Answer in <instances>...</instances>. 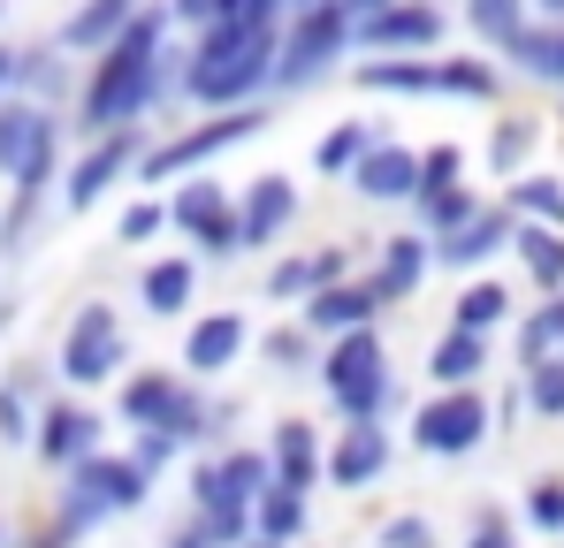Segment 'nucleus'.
Listing matches in <instances>:
<instances>
[{"instance_id":"nucleus-24","label":"nucleus","mask_w":564,"mask_h":548,"mask_svg":"<svg viewBox=\"0 0 564 548\" xmlns=\"http://www.w3.org/2000/svg\"><path fill=\"white\" fill-rule=\"evenodd\" d=\"M496 365V336H480V328H443L435 343H427V381L435 388H480V373Z\"/></svg>"},{"instance_id":"nucleus-27","label":"nucleus","mask_w":564,"mask_h":548,"mask_svg":"<svg viewBox=\"0 0 564 548\" xmlns=\"http://www.w3.org/2000/svg\"><path fill=\"white\" fill-rule=\"evenodd\" d=\"M69 62H77V54H69L62 39H31V46H23V69H15V91L69 114V99H77V85H85V77H69Z\"/></svg>"},{"instance_id":"nucleus-35","label":"nucleus","mask_w":564,"mask_h":548,"mask_svg":"<svg viewBox=\"0 0 564 548\" xmlns=\"http://www.w3.org/2000/svg\"><path fill=\"white\" fill-rule=\"evenodd\" d=\"M480 206H488V198L466 190V183H435V190H420V198H412V221H420L427 237H451V229H466Z\"/></svg>"},{"instance_id":"nucleus-52","label":"nucleus","mask_w":564,"mask_h":548,"mask_svg":"<svg viewBox=\"0 0 564 548\" xmlns=\"http://www.w3.org/2000/svg\"><path fill=\"white\" fill-rule=\"evenodd\" d=\"M15 69H23V46H15V39H0V107L15 99Z\"/></svg>"},{"instance_id":"nucleus-11","label":"nucleus","mask_w":564,"mask_h":548,"mask_svg":"<svg viewBox=\"0 0 564 548\" xmlns=\"http://www.w3.org/2000/svg\"><path fill=\"white\" fill-rule=\"evenodd\" d=\"M145 122H130V130H107V138H85L77 153H69V168H62V213H93L107 190H122V183L138 176V161H145Z\"/></svg>"},{"instance_id":"nucleus-57","label":"nucleus","mask_w":564,"mask_h":548,"mask_svg":"<svg viewBox=\"0 0 564 548\" xmlns=\"http://www.w3.org/2000/svg\"><path fill=\"white\" fill-rule=\"evenodd\" d=\"M305 8H321V0H282V15H305Z\"/></svg>"},{"instance_id":"nucleus-1","label":"nucleus","mask_w":564,"mask_h":548,"mask_svg":"<svg viewBox=\"0 0 564 548\" xmlns=\"http://www.w3.org/2000/svg\"><path fill=\"white\" fill-rule=\"evenodd\" d=\"M169 39H176L169 0H145L138 23L85 62V85L69 99V138H77V145H85V138H107V130H130V122H153V107L184 77V54H176Z\"/></svg>"},{"instance_id":"nucleus-56","label":"nucleus","mask_w":564,"mask_h":548,"mask_svg":"<svg viewBox=\"0 0 564 548\" xmlns=\"http://www.w3.org/2000/svg\"><path fill=\"white\" fill-rule=\"evenodd\" d=\"M344 8H351V15H375V8H389V0H344Z\"/></svg>"},{"instance_id":"nucleus-48","label":"nucleus","mask_w":564,"mask_h":548,"mask_svg":"<svg viewBox=\"0 0 564 548\" xmlns=\"http://www.w3.org/2000/svg\"><path fill=\"white\" fill-rule=\"evenodd\" d=\"M245 0H169V15L184 23V31H206V23H229Z\"/></svg>"},{"instance_id":"nucleus-4","label":"nucleus","mask_w":564,"mask_h":548,"mask_svg":"<svg viewBox=\"0 0 564 548\" xmlns=\"http://www.w3.org/2000/svg\"><path fill=\"white\" fill-rule=\"evenodd\" d=\"M260 130H275V107H268V99H252V107H214V114H198V122H176L169 138H153V145H145L138 183L169 190V183H184V176H198V168H214L229 145H252Z\"/></svg>"},{"instance_id":"nucleus-61","label":"nucleus","mask_w":564,"mask_h":548,"mask_svg":"<svg viewBox=\"0 0 564 548\" xmlns=\"http://www.w3.org/2000/svg\"><path fill=\"white\" fill-rule=\"evenodd\" d=\"M0 23H8V0H0Z\"/></svg>"},{"instance_id":"nucleus-22","label":"nucleus","mask_w":564,"mask_h":548,"mask_svg":"<svg viewBox=\"0 0 564 548\" xmlns=\"http://www.w3.org/2000/svg\"><path fill=\"white\" fill-rule=\"evenodd\" d=\"M351 190H359V198H375V206H412V198H420V145L381 138L375 153L351 168Z\"/></svg>"},{"instance_id":"nucleus-33","label":"nucleus","mask_w":564,"mask_h":548,"mask_svg":"<svg viewBox=\"0 0 564 548\" xmlns=\"http://www.w3.org/2000/svg\"><path fill=\"white\" fill-rule=\"evenodd\" d=\"M519 267H527V282L550 297V289H564V229H550V221H519Z\"/></svg>"},{"instance_id":"nucleus-59","label":"nucleus","mask_w":564,"mask_h":548,"mask_svg":"<svg viewBox=\"0 0 564 548\" xmlns=\"http://www.w3.org/2000/svg\"><path fill=\"white\" fill-rule=\"evenodd\" d=\"M557 145H564V91H557Z\"/></svg>"},{"instance_id":"nucleus-8","label":"nucleus","mask_w":564,"mask_h":548,"mask_svg":"<svg viewBox=\"0 0 564 548\" xmlns=\"http://www.w3.org/2000/svg\"><path fill=\"white\" fill-rule=\"evenodd\" d=\"M321 388H328L336 419H389L397 381H389V343H381V328L328 336V351H321Z\"/></svg>"},{"instance_id":"nucleus-3","label":"nucleus","mask_w":564,"mask_h":548,"mask_svg":"<svg viewBox=\"0 0 564 548\" xmlns=\"http://www.w3.org/2000/svg\"><path fill=\"white\" fill-rule=\"evenodd\" d=\"M351 85L381 91V99H473V107H496L503 69L488 54H367V62H351Z\"/></svg>"},{"instance_id":"nucleus-42","label":"nucleus","mask_w":564,"mask_h":548,"mask_svg":"<svg viewBox=\"0 0 564 548\" xmlns=\"http://www.w3.org/2000/svg\"><path fill=\"white\" fill-rule=\"evenodd\" d=\"M153 237H169V198H130L115 213V244H153Z\"/></svg>"},{"instance_id":"nucleus-10","label":"nucleus","mask_w":564,"mask_h":548,"mask_svg":"<svg viewBox=\"0 0 564 548\" xmlns=\"http://www.w3.org/2000/svg\"><path fill=\"white\" fill-rule=\"evenodd\" d=\"M169 229L198 244V260L206 267H229V260H245V229H237V190L229 183H214L206 168L184 183H169Z\"/></svg>"},{"instance_id":"nucleus-40","label":"nucleus","mask_w":564,"mask_h":548,"mask_svg":"<svg viewBox=\"0 0 564 548\" xmlns=\"http://www.w3.org/2000/svg\"><path fill=\"white\" fill-rule=\"evenodd\" d=\"M519 388H527V412L564 419V351H550V359H534V365H519Z\"/></svg>"},{"instance_id":"nucleus-25","label":"nucleus","mask_w":564,"mask_h":548,"mask_svg":"<svg viewBox=\"0 0 564 548\" xmlns=\"http://www.w3.org/2000/svg\"><path fill=\"white\" fill-rule=\"evenodd\" d=\"M138 8H145V0H77V8L54 23V39H62L77 62H93L99 46H115V39L138 23Z\"/></svg>"},{"instance_id":"nucleus-13","label":"nucleus","mask_w":564,"mask_h":548,"mask_svg":"<svg viewBox=\"0 0 564 548\" xmlns=\"http://www.w3.org/2000/svg\"><path fill=\"white\" fill-rule=\"evenodd\" d=\"M443 0H389L375 15H359V54H443Z\"/></svg>"},{"instance_id":"nucleus-16","label":"nucleus","mask_w":564,"mask_h":548,"mask_svg":"<svg viewBox=\"0 0 564 548\" xmlns=\"http://www.w3.org/2000/svg\"><path fill=\"white\" fill-rule=\"evenodd\" d=\"M297 183L282 176V168H260V176L237 190V229H245V252H268L290 237V221H297Z\"/></svg>"},{"instance_id":"nucleus-37","label":"nucleus","mask_w":564,"mask_h":548,"mask_svg":"<svg viewBox=\"0 0 564 548\" xmlns=\"http://www.w3.org/2000/svg\"><path fill=\"white\" fill-rule=\"evenodd\" d=\"M46 114H62V107H39V99H23V91L0 107V183L15 176V161L31 153V138H39V122H46Z\"/></svg>"},{"instance_id":"nucleus-2","label":"nucleus","mask_w":564,"mask_h":548,"mask_svg":"<svg viewBox=\"0 0 564 548\" xmlns=\"http://www.w3.org/2000/svg\"><path fill=\"white\" fill-rule=\"evenodd\" d=\"M275 62H282V23H206V31H191L176 99L198 114L252 107L275 91Z\"/></svg>"},{"instance_id":"nucleus-41","label":"nucleus","mask_w":564,"mask_h":548,"mask_svg":"<svg viewBox=\"0 0 564 548\" xmlns=\"http://www.w3.org/2000/svg\"><path fill=\"white\" fill-rule=\"evenodd\" d=\"M260 359L275 365V373H305V365H321V359H313V328H305V320H297V328H268V336H260Z\"/></svg>"},{"instance_id":"nucleus-49","label":"nucleus","mask_w":564,"mask_h":548,"mask_svg":"<svg viewBox=\"0 0 564 548\" xmlns=\"http://www.w3.org/2000/svg\"><path fill=\"white\" fill-rule=\"evenodd\" d=\"M375 548H435V526L404 511V518H389V526L375 534Z\"/></svg>"},{"instance_id":"nucleus-51","label":"nucleus","mask_w":564,"mask_h":548,"mask_svg":"<svg viewBox=\"0 0 564 548\" xmlns=\"http://www.w3.org/2000/svg\"><path fill=\"white\" fill-rule=\"evenodd\" d=\"M466 548H519V541H511V526H503L496 511H480V518H473V541H466Z\"/></svg>"},{"instance_id":"nucleus-34","label":"nucleus","mask_w":564,"mask_h":548,"mask_svg":"<svg viewBox=\"0 0 564 548\" xmlns=\"http://www.w3.org/2000/svg\"><path fill=\"white\" fill-rule=\"evenodd\" d=\"M511 313H519V305H511V289H503L496 274H473L466 289H458V305H451V320H458V328H480V336H503Z\"/></svg>"},{"instance_id":"nucleus-60","label":"nucleus","mask_w":564,"mask_h":548,"mask_svg":"<svg viewBox=\"0 0 564 548\" xmlns=\"http://www.w3.org/2000/svg\"><path fill=\"white\" fill-rule=\"evenodd\" d=\"M0 548H15V541H8V526H0Z\"/></svg>"},{"instance_id":"nucleus-7","label":"nucleus","mask_w":564,"mask_h":548,"mask_svg":"<svg viewBox=\"0 0 564 548\" xmlns=\"http://www.w3.org/2000/svg\"><path fill=\"white\" fill-rule=\"evenodd\" d=\"M115 412H122V427H169L176 442H198V435H214L229 412L221 404H206L198 396V381L191 373H169V365H145V373H122V388H115Z\"/></svg>"},{"instance_id":"nucleus-39","label":"nucleus","mask_w":564,"mask_h":548,"mask_svg":"<svg viewBox=\"0 0 564 548\" xmlns=\"http://www.w3.org/2000/svg\"><path fill=\"white\" fill-rule=\"evenodd\" d=\"M550 351H564V289H550V297L519 320V365L550 359Z\"/></svg>"},{"instance_id":"nucleus-28","label":"nucleus","mask_w":564,"mask_h":548,"mask_svg":"<svg viewBox=\"0 0 564 548\" xmlns=\"http://www.w3.org/2000/svg\"><path fill=\"white\" fill-rule=\"evenodd\" d=\"M268 457H275V480L297 495H313V480H328V442L313 435V419H282Z\"/></svg>"},{"instance_id":"nucleus-20","label":"nucleus","mask_w":564,"mask_h":548,"mask_svg":"<svg viewBox=\"0 0 564 548\" xmlns=\"http://www.w3.org/2000/svg\"><path fill=\"white\" fill-rule=\"evenodd\" d=\"M297 320L313 328V336H351V328H375L381 320V289L367 274H344V282H328V289H313L305 305H297Z\"/></svg>"},{"instance_id":"nucleus-47","label":"nucleus","mask_w":564,"mask_h":548,"mask_svg":"<svg viewBox=\"0 0 564 548\" xmlns=\"http://www.w3.org/2000/svg\"><path fill=\"white\" fill-rule=\"evenodd\" d=\"M176 450H184V442H176L169 427H130V457H138L145 472H161V464H176Z\"/></svg>"},{"instance_id":"nucleus-53","label":"nucleus","mask_w":564,"mask_h":548,"mask_svg":"<svg viewBox=\"0 0 564 548\" xmlns=\"http://www.w3.org/2000/svg\"><path fill=\"white\" fill-rule=\"evenodd\" d=\"M15 548H77V534H69V526H54V518H46V526H39V534H23V541Z\"/></svg>"},{"instance_id":"nucleus-46","label":"nucleus","mask_w":564,"mask_h":548,"mask_svg":"<svg viewBox=\"0 0 564 548\" xmlns=\"http://www.w3.org/2000/svg\"><path fill=\"white\" fill-rule=\"evenodd\" d=\"M527 526L534 534H564V480H534L527 487Z\"/></svg>"},{"instance_id":"nucleus-5","label":"nucleus","mask_w":564,"mask_h":548,"mask_svg":"<svg viewBox=\"0 0 564 548\" xmlns=\"http://www.w3.org/2000/svg\"><path fill=\"white\" fill-rule=\"evenodd\" d=\"M145 495H153V472H145L138 457L99 450V457H85V464H69V472H62V487H54L46 518H54V526H69V534L85 541V534H99L107 518L145 511Z\"/></svg>"},{"instance_id":"nucleus-26","label":"nucleus","mask_w":564,"mask_h":548,"mask_svg":"<svg viewBox=\"0 0 564 548\" xmlns=\"http://www.w3.org/2000/svg\"><path fill=\"white\" fill-rule=\"evenodd\" d=\"M46 373H54V365H31V359H15L0 373V442H8V450H31L39 404H46Z\"/></svg>"},{"instance_id":"nucleus-55","label":"nucleus","mask_w":564,"mask_h":548,"mask_svg":"<svg viewBox=\"0 0 564 548\" xmlns=\"http://www.w3.org/2000/svg\"><path fill=\"white\" fill-rule=\"evenodd\" d=\"M534 15H550V23H564V0H534Z\"/></svg>"},{"instance_id":"nucleus-9","label":"nucleus","mask_w":564,"mask_h":548,"mask_svg":"<svg viewBox=\"0 0 564 548\" xmlns=\"http://www.w3.org/2000/svg\"><path fill=\"white\" fill-rule=\"evenodd\" d=\"M122 365H130V328H122V313H115L107 297H85V305L69 313V328H62V343H54V373H62L69 388H107V381H122Z\"/></svg>"},{"instance_id":"nucleus-43","label":"nucleus","mask_w":564,"mask_h":548,"mask_svg":"<svg viewBox=\"0 0 564 548\" xmlns=\"http://www.w3.org/2000/svg\"><path fill=\"white\" fill-rule=\"evenodd\" d=\"M221 472H229V487H237L245 503H260V495L275 487V457H268V450H229V457H221Z\"/></svg>"},{"instance_id":"nucleus-19","label":"nucleus","mask_w":564,"mask_h":548,"mask_svg":"<svg viewBox=\"0 0 564 548\" xmlns=\"http://www.w3.org/2000/svg\"><path fill=\"white\" fill-rule=\"evenodd\" d=\"M519 244V213L511 206H480L466 229H451V237H435V267H458V274H480L496 252H511Z\"/></svg>"},{"instance_id":"nucleus-14","label":"nucleus","mask_w":564,"mask_h":548,"mask_svg":"<svg viewBox=\"0 0 564 548\" xmlns=\"http://www.w3.org/2000/svg\"><path fill=\"white\" fill-rule=\"evenodd\" d=\"M99 442H107V419H99L93 404H77V396H46V404H39L31 457H39L46 472H69V464L99 457Z\"/></svg>"},{"instance_id":"nucleus-15","label":"nucleus","mask_w":564,"mask_h":548,"mask_svg":"<svg viewBox=\"0 0 564 548\" xmlns=\"http://www.w3.org/2000/svg\"><path fill=\"white\" fill-rule=\"evenodd\" d=\"M191 526H198L214 548H245V541H252V503L229 487L221 457L191 464Z\"/></svg>"},{"instance_id":"nucleus-32","label":"nucleus","mask_w":564,"mask_h":548,"mask_svg":"<svg viewBox=\"0 0 564 548\" xmlns=\"http://www.w3.org/2000/svg\"><path fill=\"white\" fill-rule=\"evenodd\" d=\"M458 15H466V31L488 54H503V46L534 23V0H458Z\"/></svg>"},{"instance_id":"nucleus-62","label":"nucleus","mask_w":564,"mask_h":548,"mask_svg":"<svg viewBox=\"0 0 564 548\" xmlns=\"http://www.w3.org/2000/svg\"><path fill=\"white\" fill-rule=\"evenodd\" d=\"M0 260H8V252H0Z\"/></svg>"},{"instance_id":"nucleus-18","label":"nucleus","mask_w":564,"mask_h":548,"mask_svg":"<svg viewBox=\"0 0 564 548\" xmlns=\"http://www.w3.org/2000/svg\"><path fill=\"white\" fill-rule=\"evenodd\" d=\"M427 267H435V237H427V229H397V237H381V244H375L367 282L381 289V305H404V297H420Z\"/></svg>"},{"instance_id":"nucleus-17","label":"nucleus","mask_w":564,"mask_h":548,"mask_svg":"<svg viewBox=\"0 0 564 548\" xmlns=\"http://www.w3.org/2000/svg\"><path fill=\"white\" fill-rule=\"evenodd\" d=\"M252 351V320L237 313V305H214V313H198L184 328V365H191V381H221L229 365Z\"/></svg>"},{"instance_id":"nucleus-45","label":"nucleus","mask_w":564,"mask_h":548,"mask_svg":"<svg viewBox=\"0 0 564 548\" xmlns=\"http://www.w3.org/2000/svg\"><path fill=\"white\" fill-rule=\"evenodd\" d=\"M435 183H466V145H451V138L420 145V190H435Z\"/></svg>"},{"instance_id":"nucleus-23","label":"nucleus","mask_w":564,"mask_h":548,"mask_svg":"<svg viewBox=\"0 0 564 548\" xmlns=\"http://www.w3.org/2000/svg\"><path fill=\"white\" fill-rule=\"evenodd\" d=\"M198 274H206L198 252H161V260H145V267H138V305H145L153 320H184L191 297H198Z\"/></svg>"},{"instance_id":"nucleus-54","label":"nucleus","mask_w":564,"mask_h":548,"mask_svg":"<svg viewBox=\"0 0 564 548\" xmlns=\"http://www.w3.org/2000/svg\"><path fill=\"white\" fill-rule=\"evenodd\" d=\"M169 548H214V541H206L198 526H184V534H176V541H169Z\"/></svg>"},{"instance_id":"nucleus-12","label":"nucleus","mask_w":564,"mask_h":548,"mask_svg":"<svg viewBox=\"0 0 564 548\" xmlns=\"http://www.w3.org/2000/svg\"><path fill=\"white\" fill-rule=\"evenodd\" d=\"M488 427H496V412H488V396L480 388H435L420 412H412V450L427 457H473L488 442Z\"/></svg>"},{"instance_id":"nucleus-58","label":"nucleus","mask_w":564,"mask_h":548,"mask_svg":"<svg viewBox=\"0 0 564 548\" xmlns=\"http://www.w3.org/2000/svg\"><path fill=\"white\" fill-rule=\"evenodd\" d=\"M245 548H282V541H268V534H252V541H245Z\"/></svg>"},{"instance_id":"nucleus-31","label":"nucleus","mask_w":564,"mask_h":548,"mask_svg":"<svg viewBox=\"0 0 564 548\" xmlns=\"http://www.w3.org/2000/svg\"><path fill=\"white\" fill-rule=\"evenodd\" d=\"M381 138H389V130H375V122H359V114H351V122L321 130V145H313V168H321V176H336V183H351V168L375 153Z\"/></svg>"},{"instance_id":"nucleus-38","label":"nucleus","mask_w":564,"mask_h":548,"mask_svg":"<svg viewBox=\"0 0 564 548\" xmlns=\"http://www.w3.org/2000/svg\"><path fill=\"white\" fill-rule=\"evenodd\" d=\"M503 206L519 213V221H550V229H564V183L557 176H511L503 183Z\"/></svg>"},{"instance_id":"nucleus-30","label":"nucleus","mask_w":564,"mask_h":548,"mask_svg":"<svg viewBox=\"0 0 564 548\" xmlns=\"http://www.w3.org/2000/svg\"><path fill=\"white\" fill-rule=\"evenodd\" d=\"M542 114H496L488 122V145H480V161H488V176L496 183H511V176H527V161H534V145H542Z\"/></svg>"},{"instance_id":"nucleus-29","label":"nucleus","mask_w":564,"mask_h":548,"mask_svg":"<svg viewBox=\"0 0 564 548\" xmlns=\"http://www.w3.org/2000/svg\"><path fill=\"white\" fill-rule=\"evenodd\" d=\"M503 62H511V77H527V85L564 91V23L534 15V23H527V31L503 46Z\"/></svg>"},{"instance_id":"nucleus-6","label":"nucleus","mask_w":564,"mask_h":548,"mask_svg":"<svg viewBox=\"0 0 564 548\" xmlns=\"http://www.w3.org/2000/svg\"><path fill=\"white\" fill-rule=\"evenodd\" d=\"M351 54H359V15H351L344 0H321V8H305V15H290V23H282L275 91H282V99H297V91L328 85Z\"/></svg>"},{"instance_id":"nucleus-50","label":"nucleus","mask_w":564,"mask_h":548,"mask_svg":"<svg viewBox=\"0 0 564 548\" xmlns=\"http://www.w3.org/2000/svg\"><path fill=\"white\" fill-rule=\"evenodd\" d=\"M344 274H351V252H344V244H321V252H313V289H328V282H344Z\"/></svg>"},{"instance_id":"nucleus-36","label":"nucleus","mask_w":564,"mask_h":548,"mask_svg":"<svg viewBox=\"0 0 564 548\" xmlns=\"http://www.w3.org/2000/svg\"><path fill=\"white\" fill-rule=\"evenodd\" d=\"M305 518H313V495H297V487H282V480L252 503V534H268V541H282V548L305 534Z\"/></svg>"},{"instance_id":"nucleus-21","label":"nucleus","mask_w":564,"mask_h":548,"mask_svg":"<svg viewBox=\"0 0 564 548\" xmlns=\"http://www.w3.org/2000/svg\"><path fill=\"white\" fill-rule=\"evenodd\" d=\"M389 472V427L381 419H344V435L328 442V487H375Z\"/></svg>"},{"instance_id":"nucleus-44","label":"nucleus","mask_w":564,"mask_h":548,"mask_svg":"<svg viewBox=\"0 0 564 548\" xmlns=\"http://www.w3.org/2000/svg\"><path fill=\"white\" fill-rule=\"evenodd\" d=\"M313 297V252H290L268 267V305H305Z\"/></svg>"}]
</instances>
